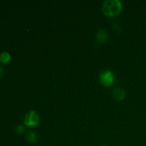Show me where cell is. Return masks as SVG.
Segmentation results:
<instances>
[{
	"label": "cell",
	"instance_id": "obj_3",
	"mask_svg": "<svg viewBox=\"0 0 146 146\" xmlns=\"http://www.w3.org/2000/svg\"><path fill=\"white\" fill-rule=\"evenodd\" d=\"M115 77L113 73L110 71H105L100 75V81L105 87H109L114 83Z\"/></svg>",
	"mask_w": 146,
	"mask_h": 146
},
{
	"label": "cell",
	"instance_id": "obj_2",
	"mask_svg": "<svg viewBox=\"0 0 146 146\" xmlns=\"http://www.w3.org/2000/svg\"><path fill=\"white\" fill-rule=\"evenodd\" d=\"M39 123V115L35 111H30L24 117V124L27 126H36Z\"/></svg>",
	"mask_w": 146,
	"mask_h": 146
},
{
	"label": "cell",
	"instance_id": "obj_6",
	"mask_svg": "<svg viewBox=\"0 0 146 146\" xmlns=\"http://www.w3.org/2000/svg\"><path fill=\"white\" fill-rule=\"evenodd\" d=\"M11 60V56L8 52H3L0 54V61L3 64H7Z\"/></svg>",
	"mask_w": 146,
	"mask_h": 146
},
{
	"label": "cell",
	"instance_id": "obj_9",
	"mask_svg": "<svg viewBox=\"0 0 146 146\" xmlns=\"http://www.w3.org/2000/svg\"><path fill=\"white\" fill-rule=\"evenodd\" d=\"M3 74H4V69H3L2 67L0 66V78L2 76Z\"/></svg>",
	"mask_w": 146,
	"mask_h": 146
},
{
	"label": "cell",
	"instance_id": "obj_10",
	"mask_svg": "<svg viewBox=\"0 0 146 146\" xmlns=\"http://www.w3.org/2000/svg\"><path fill=\"white\" fill-rule=\"evenodd\" d=\"M104 146H107V145H104Z\"/></svg>",
	"mask_w": 146,
	"mask_h": 146
},
{
	"label": "cell",
	"instance_id": "obj_4",
	"mask_svg": "<svg viewBox=\"0 0 146 146\" xmlns=\"http://www.w3.org/2000/svg\"><path fill=\"white\" fill-rule=\"evenodd\" d=\"M108 35L106 31L104 29H101L97 33V41L100 44H105L108 41Z\"/></svg>",
	"mask_w": 146,
	"mask_h": 146
},
{
	"label": "cell",
	"instance_id": "obj_8",
	"mask_svg": "<svg viewBox=\"0 0 146 146\" xmlns=\"http://www.w3.org/2000/svg\"><path fill=\"white\" fill-rule=\"evenodd\" d=\"M24 127L23 126V125H17V127L16 128V132L17 133H22L24 131Z\"/></svg>",
	"mask_w": 146,
	"mask_h": 146
},
{
	"label": "cell",
	"instance_id": "obj_5",
	"mask_svg": "<svg viewBox=\"0 0 146 146\" xmlns=\"http://www.w3.org/2000/svg\"><path fill=\"white\" fill-rule=\"evenodd\" d=\"M113 96L116 100L121 101L125 98V92L122 88H115L113 91Z\"/></svg>",
	"mask_w": 146,
	"mask_h": 146
},
{
	"label": "cell",
	"instance_id": "obj_7",
	"mask_svg": "<svg viewBox=\"0 0 146 146\" xmlns=\"http://www.w3.org/2000/svg\"><path fill=\"white\" fill-rule=\"evenodd\" d=\"M27 138L30 143H34L36 141V134L34 133L32 131H30L27 134Z\"/></svg>",
	"mask_w": 146,
	"mask_h": 146
},
{
	"label": "cell",
	"instance_id": "obj_1",
	"mask_svg": "<svg viewBox=\"0 0 146 146\" xmlns=\"http://www.w3.org/2000/svg\"><path fill=\"white\" fill-rule=\"evenodd\" d=\"M101 9L106 17H115L121 12L122 3L119 0H106L103 3Z\"/></svg>",
	"mask_w": 146,
	"mask_h": 146
}]
</instances>
